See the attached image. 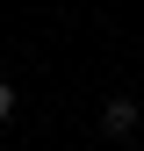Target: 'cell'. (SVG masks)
I'll return each instance as SVG.
<instances>
[{
    "label": "cell",
    "mask_w": 144,
    "mask_h": 151,
    "mask_svg": "<svg viewBox=\"0 0 144 151\" xmlns=\"http://www.w3.org/2000/svg\"><path fill=\"white\" fill-rule=\"evenodd\" d=\"M137 115H144V108L130 101V93H108V101H101V137H137Z\"/></svg>",
    "instance_id": "obj_1"
},
{
    "label": "cell",
    "mask_w": 144,
    "mask_h": 151,
    "mask_svg": "<svg viewBox=\"0 0 144 151\" xmlns=\"http://www.w3.org/2000/svg\"><path fill=\"white\" fill-rule=\"evenodd\" d=\"M14 115V79H0V122Z\"/></svg>",
    "instance_id": "obj_2"
}]
</instances>
